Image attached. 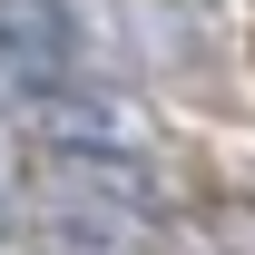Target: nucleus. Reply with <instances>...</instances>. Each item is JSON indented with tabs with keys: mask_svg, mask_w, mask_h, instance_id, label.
I'll return each mask as SVG.
<instances>
[{
	"mask_svg": "<svg viewBox=\"0 0 255 255\" xmlns=\"http://www.w3.org/2000/svg\"><path fill=\"white\" fill-rule=\"evenodd\" d=\"M39 128L59 137V147H137V108H118V98H89L69 89V79H49V89H30Z\"/></svg>",
	"mask_w": 255,
	"mask_h": 255,
	"instance_id": "2",
	"label": "nucleus"
},
{
	"mask_svg": "<svg viewBox=\"0 0 255 255\" xmlns=\"http://www.w3.org/2000/svg\"><path fill=\"white\" fill-rule=\"evenodd\" d=\"M0 69L20 79V89H49L79 69V20H69L59 0H0Z\"/></svg>",
	"mask_w": 255,
	"mask_h": 255,
	"instance_id": "1",
	"label": "nucleus"
}]
</instances>
